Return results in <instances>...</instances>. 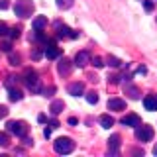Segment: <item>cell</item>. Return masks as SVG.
Returning a JSON list of instances; mask_svg holds the SVG:
<instances>
[{
    "mask_svg": "<svg viewBox=\"0 0 157 157\" xmlns=\"http://www.w3.org/2000/svg\"><path fill=\"white\" fill-rule=\"evenodd\" d=\"M14 14L18 18H29L33 14V2L32 0H18L14 4Z\"/></svg>",
    "mask_w": 157,
    "mask_h": 157,
    "instance_id": "cell-1",
    "label": "cell"
},
{
    "mask_svg": "<svg viewBox=\"0 0 157 157\" xmlns=\"http://www.w3.org/2000/svg\"><path fill=\"white\" fill-rule=\"evenodd\" d=\"M53 147H55V151H57V153L67 155V153H71V151L75 149V144H73V140H71V137H57V140H55V144H53Z\"/></svg>",
    "mask_w": 157,
    "mask_h": 157,
    "instance_id": "cell-2",
    "label": "cell"
},
{
    "mask_svg": "<svg viewBox=\"0 0 157 157\" xmlns=\"http://www.w3.org/2000/svg\"><path fill=\"white\" fill-rule=\"evenodd\" d=\"M6 130L8 132H12V134H16V136H20V137H24L29 132V126L26 124V122H8L6 124Z\"/></svg>",
    "mask_w": 157,
    "mask_h": 157,
    "instance_id": "cell-3",
    "label": "cell"
},
{
    "mask_svg": "<svg viewBox=\"0 0 157 157\" xmlns=\"http://www.w3.org/2000/svg\"><path fill=\"white\" fill-rule=\"evenodd\" d=\"M136 137L140 141H151V140H153V128L140 124V126L136 128Z\"/></svg>",
    "mask_w": 157,
    "mask_h": 157,
    "instance_id": "cell-4",
    "label": "cell"
},
{
    "mask_svg": "<svg viewBox=\"0 0 157 157\" xmlns=\"http://www.w3.org/2000/svg\"><path fill=\"white\" fill-rule=\"evenodd\" d=\"M45 57H47V59H51V61H55V59L61 57V49H59L53 41H49L47 45H45Z\"/></svg>",
    "mask_w": 157,
    "mask_h": 157,
    "instance_id": "cell-5",
    "label": "cell"
},
{
    "mask_svg": "<svg viewBox=\"0 0 157 157\" xmlns=\"http://www.w3.org/2000/svg\"><path fill=\"white\" fill-rule=\"evenodd\" d=\"M24 81H26V85H28L29 88H37V81H39V77H37V73L33 71V69H28L26 75H24Z\"/></svg>",
    "mask_w": 157,
    "mask_h": 157,
    "instance_id": "cell-6",
    "label": "cell"
},
{
    "mask_svg": "<svg viewBox=\"0 0 157 157\" xmlns=\"http://www.w3.org/2000/svg\"><path fill=\"white\" fill-rule=\"evenodd\" d=\"M71 65L73 63L69 61L67 57H59V63H57V71H59V75H69V71H71Z\"/></svg>",
    "mask_w": 157,
    "mask_h": 157,
    "instance_id": "cell-7",
    "label": "cell"
},
{
    "mask_svg": "<svg viewBox=\"0 0 157 157\" xmlns=\"http://www.w3.org/2000/svg\"><path fill=\"white\" fill-rule=\"evenodd\" d=\"M57 36L59 37H71V39H75V37H78V33L77 32H73L71 28H67V26H63V24H57Z\"/></svg>",
    "mask_w": 157,
    "mask_h": 157,
    "instance_id": "cell-8",
    "label": "cell"
},
{
    "mask_svg": "<svg viewBox=\"0 0 157 157\" xmlns=\"http://www.w3.org/2000/svg\"><path fill=\"white\" fill-rule=\"evenodd\" d=\"M122 124H124V126H132V128H137V126L141 124V120H140V116H137V114H128V116L122 118Z\"/></svg>",
    "mask_w": 157,
    "mask_h": 157,
    "instance_id": "cell-9",
    "label": "cell"
},
{
    "mask_svg": "<svg viewBox=\"0 0 157 157\" xmlns=\"http://www.w3.org/2000/svg\"><path fill=\"white\" fill-rule=\"evenodd\" d=\"M144 106H145V110L155 112V110H157V94H149V96H145V98H144Z\"/></svg>",
    "mask_w": 157,
    "mask_h": 157,
    "instance_id": "cell-10",
    "label": "cell"
},
{
    "mask_svg": "<svg viewBox=\"0 0 157 157\" xmlns=\"http://www.w3.org/2000/svg\"><path fill=\"white\" fill-rule=\"evenodd\" d=\"M108 110H126V102L122 98H110L108 100Z\"/></svg>",
    "mask_w": 157,
    "mask_h": 157,
    "instance_id": "cell-11",
    "label": "cell"
},
{
    "mask_svg": "<svg viewBox=\"0 0 157 157\" xmlns=\"http://www.w3.org/2000/svg\"><path fill=\"white\" fill-rule=\"evenodd\" d=\"M120 136L114 134V136H110V140H108V149H110V153H116L118 149H120Z\"/></svg>",
    "mask_w": 157,
    "mask_h": 157,
    "instance_id": "cell-12",
    "label": "cell"
},
{
    "mask_svg": "<svg viewBox=\"0 0 157 157\" xmlns=\"http://www.w3.org/2000/svg\"><path fill=\"white\" fill-rule=\"evenodd\" d=\"M82 92H85V85H82V82H73V85H69V94L81 96Z\"/></svg>",
    "mask_w": 157,
    "mask_h": 157,
    "instance_id": "cell-13",
    "label": "cell"
},
{
    "mask_svg": "<svg viewBox=\"0 0 157 157\" xmlns=\"http://www.w3.org/2000/svg\"><path fill=\"white\" fill-rule=\"evenodd\" d=\"M86 63H88V51H78V53H77V57H75V65L82 69V67L86 65Z\"/></svg>",
    "mask_w": 157,
    "mask_h": 157,
    "instance_id": "cell-14",
    "label": "cell"
},
{
    "mask_svg": "<svg viewBox=\"0 0 157 157\" xmlns=\"http://www.w3.org/2000/svg\"><path fill=\"white\" fill-rule=\"evenodd\" d=\"M22 90H20V88H16V86H10L8 88V98L12 102H18V100H22Z\"/></svg>",
    "mask_w": 157,
    "mask_h": 157,
    "instance_id": "cell-15",
    "label": "cell"
},
{
    "mask_svg": "<svg viewBox=\"0 0 157 157\" xmlns=\"http://www.w3.org/2000/svg\"><path fill=\"white\" fill-rule=\"evenodd\" d=\"M98 122H100V126L104 128V130H108V128H112V126H114V118H112V116H108V114H102L100 118H98Z\"/></svg>",
    "mask_w": 157,
    "mask_h": 157,
    "instance_id": "cell-16",
    "label": "cell"
},
{
    "mask_svg": "<svg viewBox=\"0 0 157 157\" xmlns=\"http://www.w3.org/2000/svg\"><path fill=\"white\" fill-rule=\"evenodd\" d=\"M63 108H65V102H63V100H55V102H51V108H49V110H51V114H59Z\"/></svg>",
    "mask_w": 157,
    "mask_h": 157,
    "instance_id": "cell-17",
    "label": "cell"
},
{
    "mask_svg": "<svg viewBox=\"0 0 157 157\" xmlns=\"http://www.w3.org/2000/svg\"><path fill=\"white\" fill-rule=\"evenodd\" d=\"M126 94L130 98H140V88L134 86V85H128L126 86Z\"/></svg>",
    "mask_w": 157,
    "mask_h": 157,
    "instance_id": "cell-18",
    "label": "cell"
},
{
    "mask_svg": "<svg viewBox=\"0 0 157 157\" xmlns=\"http://www.w3.org/2000/svg\"><path fill=\"white\" fill-rule=\"evenodd\" d=\"M45 26H47V20L43 18V16H39V18L33 20V29H43Z\"/></svg>",
    "mask_w": 157,
    "mask_h": 157,
    "instance_id": "cell-19",
    "label": "cell"
},
{
    "mask_svg": "<svg viewBox=\"0 0 157 157\" xmlns=\"http://www.w3.org/2000/svg\"><path fill=\"white\" fill-rule=\"evenodd\" d=\"M20 61H22V59H20V55H18V53H12V51L8 53V63H10V65L18 67V65H20Z\"/></svg>",
    "mask_w": 157,
    "mask_h": 157,
    "instance_id": "cell-20",
    "label": "cell"
},
{
    "mask_svg": "<svg viewBox=\"0 0 157 157\" xmlns=\"http://www.w3.org/2000/svg\"><path fill=\"white\" fill-rule=\"evenodd\" d=\"M55 2H57V6L61 8V10H67V8L73 6V2H75V0H55Z\"/></svg>",
    "mask_w": 157,
    "mask_h": 157,
    "instance_id": "cell-21",
    "label": "cell"
},
{
    "mask_svg": "<svg viewBox=\"0 0 157 157\" xmlns=\"http://www.w3.org/2000/svg\"><path fill=\"white\" fill-rule=\"evenodd\" d=\"M108 65H110V67H120V65H122V61H120L118 57L110 55V57H108Z\"/></svg>",
    "mask_w": 157,
    "mask_h": 157,
    "instance_id": "cell-22",
    "label": "cell"
},
{
    "mask_svg": "<svg viewBox=\"0 0 157 157\" xmlns=\"http://www.w3.org/2000/svg\"><path fill=\"white\" fill-rule=\"evenodd\" d=\"M86 100L90 102V104H96V102H98V94H96V92H88V94H86Z\"/></svg>",
    "mask_w": 157,
    "mask_h": 157,
    "instance_id": "cell-23",
    "label": "cell"
},
{
    "mask_svg": "<svg viewBox=\"0 0 157 157\" xmlns=\"http://www.w3.org/2000/svg\"><path fill=\"white\" fill-rule=\"evenodd\" d=\"M16 78H18V77H14V75L6 77V82H4V85H6V88H10V86H14V85H16Z\"/></svg>",
    "mask_w": 157,
    "mask_h": 157,
    "instance_id": "cell-24",
    "label": "cell"
},
{
    "mask_svg": "<svg viewBox=\"0 0 157 157\" xmlns=\"http://www.w3.org/2000/svg\"><path fill=\"white\" fill-rule=\"evenodd\" d=\"M6 36H10V37H20V28H12V29L8 28V33H6Z\"/></svg>",
    "mask_w": 157,
    "mask_h": 157,
    "instance_id": "cell-25",
    "label": "cell"
},
{
    "mask_svg": "<svg viewBox=\"0 0 157 157\" xmlns=\"http://www.w3.org/2000/svg\"><path fill=\"white\" fill-rule=\"evenodd\" d=\"M92 65H94L96 69H100V67H104V61H102L100 57H94V59H92Z\"/></svg>",
    "mask_w": 157,
    "mask_h": 157,
    "instance_id": "cell-26",
    "label": "cell"
},
{
    "mask_svg": "<svg viewBox=\"0 0 157 157\" xmlns=\"http://www.w3.org/2000/svg\"><path fill=\"white\" fill-rule=\"evenodd\" d=\"M0 47H2V51H6V53H10V51H12V43H10V41H4Z\"/></svg>",
    "mask_w": 157,
    "mask_h": 157,
    "instance_id": "cell-27",
    "label": "cell"
},
{
    "mask_svg": "<svg viewBox=\"0 0 157 157\" xmlns=\"http://www.w3.org/2000/svg\"><path fill=\"white\" fill-rule=\"evenodd\" d=\"M6 33H8V26H6L4 22H0V37L6 36Z\"/></svg>",
    "mask_w": 157,
    "mask_h": 157,
    "instance_id": "cell-28",
    "label": "cell"
},
{
    "mask_svg": "<svg viewBox=\"0 0 157 157\" xmlns=\"http://www.w3.org/2000/svg\"><path fill=\"white\" fill-rule=\"evenodd\" d=\"M4 145H8V136L0 134V147H4Z\"/></svg>",
    "mask_w": 157,
    "mask_h": 157,
    "instance_id": "cell-29",
    "label": "cell"
},
{
    "mask_svg": "<svg viewBox=\"0 0 157 157\" xmlns=\"http://www.w3.org/2000/svg\"><path fill=\"white\" fill-rule=\"evenodd\" d=\"M144 8L147 10V12H151V10H153V2H151V0H145V2H144Z\"/></svg>",
    "mask_w": 157,
    "mask_h": 157,
    "instance_id": "cell-30",
    "label": "cell"
},
{
    "mask_svg": "<svg viewBox=\"0 0 157 157\" xmlns=\"http://www.w3.org/2000/svg\"><path fill=\"white\" fill-rule=\"evenodd\" d=\"M6 114H8V108L4 106V104H0V120H2V118L6 116Z\"/></svg>",
    "mask_w": 157,
    "mask_h": 157,
    "instance_id": "cell-31",
    "label": "cell"
},
{
    "mask_svg": "<svg viewBox=\"0 0 157 157\" xmlns=\"http://www.w3.org/2000/svg\"><path fill=\"white\" fill-rule=\"evenodd\" d=\"M24 145L32 147V145H33V140H32V137H26V136H24Z\"/></svg>",
    "mask_w": 157,
    "mask_h": 157,
    "instance_id": "cell-32",
    "label": "cell"
},
{
    "mask_svg": "<svg viewBox=\"0 0 157 157\" xmlns=\"http://www.w3.org/2000/svg\"><path fill=\"white\" fill-rule=\"evenodd\" d=\"M37 122H39V124H45V122H47V116L45 114H39L37 116Z\"/></svg>",
    "mask_w": 157,
    "mask_h": 157,
    "instance_id": "cell-33",
    "label": "cell"
},
{
    "mask_svg": "<svg viewBox=\"0 0 157 157\" xmlns=\"http://www.w3.org/2000/svg\"><path fill=\"white\" fill-rule=\"evenodd\" d=\"M8 8V0H0V10H6Z\"/></svg>",
    "mask_w": 157,
    "mask_h": 157,
    "instance_id": "cell-34",
    "label": "cell"
},
{
    "mask_svg": "<svg viewBox=\"0 0 157 157\" xmlns=\"http://www.w3.org/2000/svg\"><path fill=\"white\" fill-rule=\"evenodd\" d=\"M77 122H78V120H77V118H73V116H71V118H69V124H71V126H77Z\"/></svg>",
    "mask_w": 157,
    "mask_h": 157,
    "instance_id": "cell-35",
    "label": "cell"
},
{
    "mask_svg": "<svg viewBox=\"0 0 157 157\" xmlns=\"http://www.w3.org/2000/svg\"><path fill=\"white\" fill-rule=\"evenodd\" d=\"M49 126H51V128H59V122L57 120H51V122H49Z\"/></svg>",
    "mask_w": 157,
    "mask_h": 157,
    "instance_id": "cell-36",
    "label": "cell"
},
{
    "mask_svg": "<svg viewBox=\"0 0 157 157\" xmlns=\"http://www.w3.org/2000/svg\"><path fill=\"white\" fill-rule=\"evenodd\" d=\"M153 155H157V145H155V147H153Z\"/></svg>",
    "mask_w": 157,
    "mask_h": 157,
    "instance_id": "cell-37",
    "label": "cell"
}]
</instances>
